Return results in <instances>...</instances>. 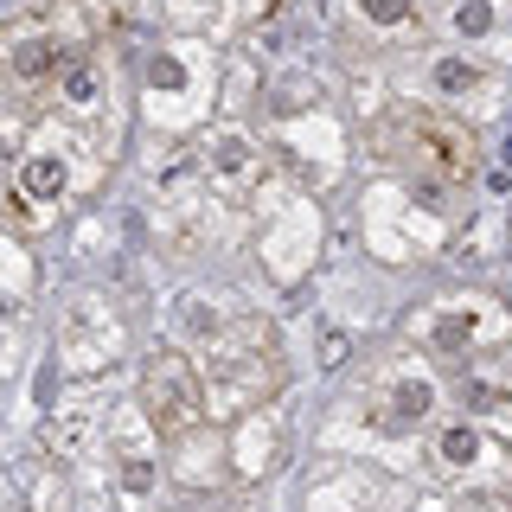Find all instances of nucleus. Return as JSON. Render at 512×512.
Here are the masks:
<instances>
[{"label":"nucleus","instance_id":"nucleus-1","mask_svg":"<svg viewBox=\"0 0 512 512\" xmlns=\"http://www.w3.org/2000/svg\"><path fill=\"white\" fill-rule=\"evenodd\" d=\"M192 410H199V391H192V372L180 359H154L148 365V416L160 429H186L192 423Z\"/></svg>","mask_w":512,"mask_h":512}]
</instances>
